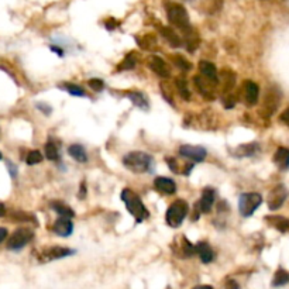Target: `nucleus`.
Returning a JSON list of instances; mask_svg holds the SVG:
<instances>
[{
	"label": "nucleus",
	"mask_w": 289,
	"mask_h": 289,
	"mask_svg": "<svg viewBox=\"0 0 289 289\" xmlns=\"http://www.w3.org/2000/svg\"><path fill=\"white\" fill-rule=\"evenodd\" d=\"M123 164L134 174H145L151 169L153 158L143 151H133L123 157Z\"/></svg>",
	"instance_id": "f257e3e1"
},
{
	"label": "nucleus",
	"mask_w": 289,
	"mask_h": 289,
	"mask_svg": "<svg viewBox=\"0 0 289 289\" xmlns=\"http://www.w3.org/2000/svg\"><path fill=\"white\" fill-rule=\"evenodd\" d=\"M122 200L124 202L127 210L130 211V214L134 216V219L137 220V223H141L143 220H145L150 214H148V210L144 206L143 200L140 199V196L137 193H134L131 189H123L122 192Z\"/></svg>",
	"instance_id": "f03ea898"
},
{
	"label": "nucleus",
	"mask_w": 289,
	"mask_h": 289,
	"mask_svg": "<svg viewBox=\"0 0 289 289\" xmlns=\"http://www.w3.org/2000/svg\"><path fill=\"white\" fill-rule=\"evenodd\" d=\"M167 16L169 23L172 26H175L177 28H179L184 34L192 31L189 23V16L188 11L184 6H181L178 3H171L167 6Z\"/></svg>",
	"instance_id": "7ed1b4c3"
},
{
	"label": "nucleus",
	"mask_w": 289,
	"mask_h": 289,
	"mask_svg": "<svg viewBox=\"0 0 289 289\" xmlns=\"http://www.w3.org/2000/svg\"><path fill=\"white\" fill-rule=\"evenodd\" d=\"M188 211H189V206H188V203H186L185 200H175V202L168 208L167 214H165L167 224L168 226H171V227H174V229L179 227V226L182 224V222L185 220Z\"/></svg>",
	"instance_id": "20e7f679"
},
{
	"label": "nucleus",
	"mask_w": 289,
	"mask_h": 289,
	"mask_svg": "<svg viewBox=\"0 0 289 289\" xmlns=\"http://www.w3.org/2000/svg\"><path fill=\"white\" fill-rule=\"evenodd\" d=\"M261 202H263V198L260 193H256V192L243 193L238 199V210L241 213V216L250 217L257 210V208L261 205Z\"/></svg>",
	"instance_id": "39448f33"
},
{
	"label": "nucleus",
	"mask_w": 289,
	"mask_h": 289,
	"mask_svg": "<svg viewBox=\"0 0 289 289\" xmlns=\"http://www.w3.org/2000/svg\"><path fill=\"white\" fill-rule=\"evenodd\" d=\"M33 232L30 229L20 227V229L14 230L10 236L9 241H7V248L13 250V251H19L33 240Z\"/></svg>",
	"instance_id": "423d86ee"
},
{
	"label": "nucleus",
	"mask_w": 289,
	"mask_h": 289,
	"mask_svg": "<svg viewBox=\"0 0 289 289\" xmlns=\"http://www.w3.org/2000/svg\"><path fill=\"white\" fill-rule=\"evenodd\" d=\"M279 103H281V92L277 88H269L265 93L264 103L261 107V116L264 119H269L278 109Z\"/></svg>",
	"instance_id": "0eeeda50"
},
{
	"label": "nucleus",
	"mask_w": 289,
	"mask_h": 289,
	"mask_svg": "<svg viewBox=\"0 0 289 289\" xmlns=\"http://www.w3.org/2000/svg\"><path fill=\"white\" fill-rule=\"evenodd\" d=\"M179 154L190 159V161H193V162H202V161H205V158L208 156V151L203 147H199V145L186 144L179 147Z\"/></svg>",
	"instance_id": "6e6552de"
},
{
	"label": "nucleus",
	"mask_w": 289,
	"mask_h": 289,
	"mask_svg": "<svg viewBox=\"0 0 289 289\" xmlns=\"http://www.w3.org/2000/svg\"><path fill=\"white\" fill-rule=\"evenodd\" d=\"M287 196H288V192H287L284 185L275 186L268 195V208L271 210H278L279 208L284 205V202L287 200Z\"/></svg>",
	"instance_id": "1a4fd4ad"
},
{
	"label": "nucleus",
	"mask_w": 289,
	"mask_h": 289,
	"mask_svg": "<svg viewBox=\"0 0 289 289\" xmlns=\"http://www.w3.org/2000/svg\"><path fill=\"white\" fill-rule=\"evenodd\" d=\"M147 64H148L150 69H151L156 75H158L159 78L167 79L171 77V69H169L168 64L162 59V58H159V56L157 55L148 56Z\"/></svg>",
	"instance_id": "9d476101"
},
{
	"label": "nucleus",
	"mask_w": 289,
	"mask_h": 289,
	"mask_svg": "<svg viewBox=\"0 0 289 289\" xmlns=\"http://www.w3.org/2000/svg\"><path fill=\"white\" fill-rule=\"evenodd\" d=\"M72 254H75V251L71 250V248L54 245V247H50V248H47V250L43 251V254H41V261L48 263V261H54V260L65 258V257L72 256Z\"/></svg>",
	"instance_id": "9b49d317"
},
{
	"label": "nucleus",
	"mask_w": 289,
	"mask_h": 289,
	"mask_svg": "<svg viewBox=\"0 0 289 289\" xmlns=\"http://www.w3.org/2000/svg\"><path fill=\"white\" fill-rule=\"evenodd\" d=\"M193 82H195V86L199 92L200 95L208 100H214V90H213V85H216L214 82H211L209 79H206L205 77H195L193 78Z\"/></svg>",
	"instance_id": "f8f14e48"
},
{
	"label": "nucleus",
	"mask_w": 289,
	"mask_h": 289,
	"mask_svg": "<svg viewBox=\"0 0 289 289\" xmlns=\"http://www.w3.org/2000/svg\"><path fill=\"white\" fill-rule=\"evenodd\" d=\"M258 95H260V88L253 80H244L243 83V98L248 106H254L258 102Z\"/></svg>",
	"instance_id": "ddd939ff"
},
{
	"label": "nucleus",
	"mask_w": 289,
	"mask_h": 289,
	"mask_svg": "<svg viewBox=\"0 0 289 289\" xmlns=\"http://www.w3.org/2000/svg\"><path fill=\"white\" fill-rule=\"evenodd\" d=\"M54 233L59 237H69L72 232H74V224L71 222L69 217H64L61 216L59 219H56L55 223H54V227H53Z\"/></svg>",
	"instance_id": "4468645a"
},
{
	"label": "nucleus",
	"mask_w": 289,
	"mask_h": 289,
	"mask_svg": "<svg viewBox=\"0 0 289 289\" xmlns=\"http://www.w3.org/2000/svg\"><path fill=\"white\" fill-rule=\"evenodd\" d=\"M213 203H214V190L211 188H206L196 205V209L199 213H209L213 208Z\"/></svg>",
	"instance_id": "2eb2a0df"
},
{
	"label": "nucleus",
	"mask_w": 289,
	"mask_h": 289,
	"mask_svg": "<svg viewBox=\"0 0 289 289\" xmlns=\"http://www.w3.org/2000/svg\"><path fill=\"white\" fill-rule=\"evenodd\" d=\"M154 186L157 190L165 195H174L177 192V184L172 179L165 178V177H158L154 179Z\"/></svg>",
	"instance_id": "dca6fc26"
},
{
	"label": "nucleus",
	"mask_w": 289,
	"mask_h": 289,
	"mask_svg": "<svg viewBox=\"0 0 289 289\" xmlns=\"http://www.w3.org/2000/svg\"><path fill=\"white\" fill-rule=\"evenodd\" d=\"M199 71L202 72V75L206 79H209L211 82L217 83L219 82V77H217V69L216 67L209 62V61H200L199 62Z\"/></svg>",
	"instance_id": "f3484780"
},
{
	"label": "nucleus",
	"mask_w": 289,
	"mask_h": 289,
	"mask_svg": "<svg viewBox=\"0 0 289 289\" xmlns=\"http://www.w3.org/2000/svg\"><path fill=\"white\" fill-rule=\"evenodd\" d=\"M159 30H161L162 37L167 40L168 44L171 45L172 48H179V47L184 45L182 38H181L178 34H177V31H174L172 28H169V27H159Z\"/></svg>",
	"instance_id": "a211bd4d"
},
{
	"label": "nucleus",
	"mask_w": 289,
	"mask_h": 289,
	"mask_svg": "<svg viewBox=\"0 0 289 289\" xmlns=\"http://www.w3.org/2000/svg\"><path fill=\"white\" fill-rule=\"evenodd\" d=\"M265 220L271 226H274L281 233H288L289 232V219L284 217V216H278V214H275V216H267Z\"/></svg>",
	"instance_id": "6ab92c4d"
},
{
	"label": "nucleus",
	"mask_w": 289,
	"mask_h": 289,
	"mask_svg": "<svg viewBox=\"0 0 289 289\" xmlns=\"http://www.w3.org/2000/svg\"><path fill=\"white\" fill-rule=\"evenodd\" d=\"M196 254L199 256L200 261L203 264H209L214 258V253H213V250L208 243H198L196 244Z\"/></svg>",
	"instance_id": "aec40b11"
},
{
	"label": "nucleus",
	"mask_w": 289,
	"mask_h": 289,
	"mask_svg": "<svg viewBox=\"0 0 289 289\" xmlns=\"http://www.w3.org/2000/svg\"><path fill=\"white\" fill-rule=\"evenodd\" d=\"M274 162L278 165L281 169H288L289 168V148L281 147L277 150L275 156H274Z\"/></svg>",
	"instance_id": "412c9836"
},
{
	"label": "nucleus",
	"mask_w": 289,
	"mask_h": 289,
	"mask_svg": "<svg viewBox=\"0 0 289 289\" xmlns=\"http://www.w3.org/2000/svg\"><path fill=\"white\" fill-rule=\"evenodd\" d=\"M68 153H69V156L72 157L75 161H78V162H86L88 161V154H86L85 148L80 144L69 145Z\"/></svg>",
	"instance_id": "4be33fe9"
},
{
	"label": "nucleus",
	"mask_w": 289,
	"mask_h": 289,
	"mask_svg": "<svg viewBox=\"0 0 289 289\" xmlns=\"http://www.w3.org/2000/svg\"><path fill=\"white\" fill-rule=\"evenodd\" d=\"M51 209L53 210H55L59 216H64V217H74L75 216V213H74V210L68 206V205H65L64 202H61V200H54V202H51Z\"/></svg>",
	"instance_id": "5701e85b"
},
{
	"label": "nucleus",
	"mask_w": 289,
	"mask_h": 289,
	"mask_svg": "<svg viewBox=\"0 0 289 289\" xmlns=\"http://www.w3.org/2000/svg\"><path fill=\"white\" fill-rule=\"evenodd\" d=\"M234 85H236V75L229 69L223 71V92L229 93L234 88Z\"/></svg>",
	"instance_id": "b1692460"
},
{
	"label": "nucleus",
	"mask_w": 289,
	"mask_h": 289,
	"mask_svg": "<svg viewBox=\"0 0 289 289\" xmlns=\"http://www.w3.org/2000/svg\"><path fill=\"white\" fill-rule=\"evenodd\" d=\"M175 86H177V89H178L179 95H181V98L184 100H190V90L188 88V82L185 80L184 78H177L175 79Z\"/></svg>",
	"instance_id": "393cba45"
},
{
	"label": "nucleus",
	"mask_w": 289,
	"mask_h": 289,
	"mask_svg": "<svg viewBox=\"0 0 289 289\" xmlns=\"http://www.w3.org/2000/svg\"><path fill=\"white\" fill-rule=\"evenodd\" d=\"M258 145L256 143H250V144H243L237 148V154L238 157H253L258 151Z\"/></svg>",
	"instance_id": "a878e982"
},
{
	"label": "nucleus",
	"mask_w": 289,
	"mask_h": 289,
	"mask_svg": "<svg viewBox=\"0 0 289 289\" xmlns=\"http://www.w3.org/2000/svg\"><path fill=\"white\" fill-rule=\"evenodd\" d=\"M171 62H172V65H175V67L182 69V71H190L192 69V64H190L189 61L182 55H179V54L171 56Z\"/></svg>",
	"instance_id": "bb28decb"
},
{
	"label": "nucleus",
	"mask_w": 289,
	"mask_h": 289,
	"mask_svg": "<svg viewBox=\"0 0 289 289\" xmlns=\"http://www.w3.org/2000/svg\"><path fill=\"white\" fill-rule=\"evenodd\" d=\"M129 99L131 100L134 105L137 107H140V109H147L148 107V103H147L145 96L143 93H140V92H130L129 93Z\"/></svg>",
	"instance_id": "cd10ccee"
},
{
	"label": "nucleus",
	"mask_w": 289,
	"mask_h": 289,
	"mask_svg": "<svg viewBox=\"0 0 289 289\" xmlns=\"http://www.w3.org/2000/svg\"><path fill=\"white\" fill-rule=\"evenodd\" d=\"M288 282H289V274L285 271V269L279 268L278 271L275 272V275H274L272 285H274V287H282V285H287Z\"/></svg>",
	"instance_id": "c85d7f7f"
},
{
	"label": "nucleus",
	"mask_w": 289,
	"mask_h": 289,
	"mask_svg": "<svg viewBox=\"0 0 289 289\" xmlns=\"http://www.w3.org/2000/svg\"><path fill=\"white\" fill-rule=\"evenodd\" d=\"M45 157L51 161H56L59 158V153L58 148L54 143H47L45 144Z\"/></svg>",
	"instance_id": "c756f323"
},
{
	"label": "nucleus",
	"mask_w": 289,
	"mask_h": 289,
	"mask_svg": "<svg viewBox=\"0 0 289 289\" xmlns=\"http://www.w3.org/2000/svg\"><path fill=\"white\" fill-rule=\"evenodd\" d=\"M62 89H65L71 95H74V96H85V90L82 89L80 86H78V85H74V83H64Z\"/></svg>",
	"instance_id": "7c9ffc66"
},
{
	"label": "nucleus",
	"mask_w": 289,
	"mask_h": 289,
	"mask_svg": "<svg viewBox=\"0 0 289 289\" xmlns=\"http://www.w3.org/2000/svg\"><path fill=\"white\" fill-rule=\"evenodd\" d=\"M135 62H137V59H135V55H134V53H131V54H129V55L126 56V59H124L122 64H120L119 69H123V71H127V69H133V68L135 67Z\"/></svg>",
	"instance_id": "2f4dec72"
},
{
	"label": "nucleus",
	"mask_w": 289,
	"mask_h": 289,
	"mask_svg": "<svg viewBox=\"0 0 289 289\" xmlns=\"http://www.w3.org/2000/svg\"><path fill=\"white\" fill-rule=\"evenodd\" d=\"M27 164L28 165H35V164H40L43 161V154L40 151H30L28 156H27Z\"/></svg>",
	"instance_id": "473e14b6"
},
{
	"label": "nucleus",
	"mask_w": 289,
	"mask_h": 289,
	"mask_svg": "<svg viewBox=\"0 0 289 289\" xmlns=\"http://www.w3.org/2000/svg\"><path fill=\"white\" fill-rule=\"evenodd\" d=\"M89 86L92 89L95 90V92H100V90H103V86H105V83H103V80H100V79H90L89 82Z\"/></svg>",
	"instance_id": "72a5a7b5"
},
{
	"label": "nucleus",
	"mask_w": 289,
	"mask_h": 289,
	"mask_svg": "<svg viewBox=\"0 0 289 289\" xmlns=\"http://www.w3.org/2000/svg\"><path fill=\"white\" fill-rule=\"evenodd\" d=\"M165 161H167V164L169 165V168H171V171H172V172H175V174H178L179 168H177V167H178L177 161H175L174 158H168V157L165 158Z\"/></svg>",
	"instance_id": "f704fd0d"
},
{
	"label": "nucleus",
	"mask_w": 289,
	"mask_h": 289,
	"mask_svg": "<svg viewBox=\"0 0 289 289\" xmlns=\"http://www.w3.org/2000/svg\"><path fill=\"white\" fill-rule=\"evenodd\" d=\"M279 119H281V122L285 123V124L289 127V107L287 109V110L284 111L282 114H281V117H279Z\"/></svg>",
	"instance_id": "c9c22d12"
},
{
	"label": "nucleus",
	"mask_w": 289,
	"mask_h": 289,
	"mask_svg": "<svg viewBox=\"0 0 289 289\" xmlns=\"http://www.w3.org/2000/svg\"><path fill=\"white\" fill-rule=\"evenodd\" d=\"M37 107H38V109H43V110H41V111H45L47 114H50V113H51V107H50V106H47V105H43V103H38V105H37Z\"/></svg>",
	"instance_id": "e433bc0d"
},
{
	"label": "nucleus",
	"mask_w": 289,
	"mask_h": 289,
	"mask_svg": "<svg viewBox=\"0 0 289 289\" xmlns=\"http://www.w3.org/2000/svg\"><path fill=\"white\" fill-rule=\"evenodd\" d=\"M227 289H238V284L236 281H227V285H226Z\"/></svg>",
	"instance_id": "4c0bfd02"
},
{
	"label": "nucleus",
	"mask_w": 289,
	"mask_h": 289,
	"mask_svg": "<svg viewBox=\"0 0 289 289\" xmlns=\"http://www.w3.org/2000/svg\"><path fill=\"white\" fill-rule=\"evenodd\" d=\"M7 165H9V171H10L11 177H13V178H16V175H17V169H16V167H14L11 162H9Z\"/></svg>",
	"instance_id": "58836bf2"
},
{
	"label": "nucleus",
	"mask_w": 289,
	"mask_h": 289,
	"mask_svg": "<svg viewBox=\"0 0 289 289\" xmlns=\"http://www.w3.org/2000/svg\"><path fill=\"white\" fill-rule=\"evenodd\" d=\"M7 237V230L4 227H0V243Z\"/></svg>",
	"instance_id": "ea45409f"
},
{
	"label": "nucleus",
	"mask_w": 289,
	"mask_h": 289,
	"mask_svg": "<svg viewBox=\"0 0 289 289\" xmlns=\"http://www.w3.org/2000/svg\"><path fill=\"white\" fill-rule=\"evenodd\" d=\"M85 192H86V188H85V182H82V185H80V198H83V196H85Z\"/></svg>",
	"instance_id": "a19ab883"
},
{
	"label": "nucleus",
	"mask_w": 289,
	"mask_h": 289,
	"mask_svg": "<svg viewBox=\"0 0 289 289\" xmlns=\"http://www.w3.org/2000/svg\"><path fill=\"white\" fill-rule=\"evenodd\" d=\"M4 211H6V209H4V205H3V203H0V217H1V216H4Z\"/></svg>",
	"instance_id": "79ce46f5"
},
{
	"label": "nucleus",
	"mask_w": 289,
	"mask_h": 289,
	"mask_svg": "<svg viewBox=\"0 0 289 289\" xmlns=\"http://www.w3.org/2000/svg\"><path fill=\"white\" fill-rule=\"evenodd\" d=\"M193 289H213L211 287H209V285H200V287H196V288Z\"/></svg>",
	"instance_id": "37998d69"
},
{
	"label": "nucleus",
	"mask_w": 289,
	"mask_h": 289,
	"mask_svg": "<svg viewBox=\"0 0 289 289\" xmlns=\"http://www.w3.org/2000/svg\"><path fill=\"white\" fill-rule=\"evenodd\" d=\"M0 159H1V153H0Z\"/></svg>",
	"instance_id": "c03bdc74"
}]
</instances>
